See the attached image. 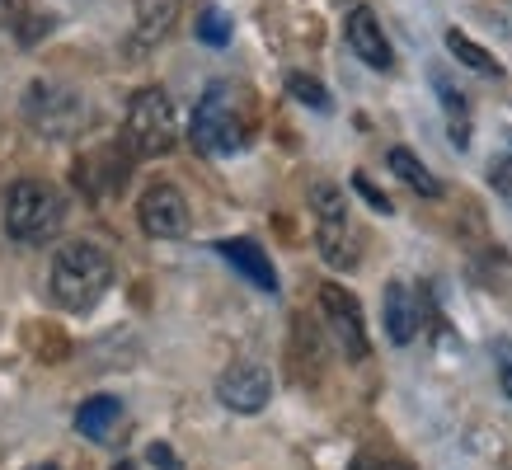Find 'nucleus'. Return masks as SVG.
I'll return each mask as SVG.
<instances>
[{"label": "nucleus", "instance_id": "24", "mask_svg": "<svg viewBox=\"0 0 512 470\" xmlns=\"http://www.w3.org/2000/svg\"><path fill=\"white\" fill-rule=\"evenodd\" d=\"M113 470H137V466H132V461H118V466H113Z\"/></svg>", "mask_w": 512, "mask_h": 470}, {"label": "nucleus", "instance_id": "25", "mask_svg": "<svg viewBox=\"0 0 512 470\" xmlns=\"http://www.w3.org/2000/svg\"><path fill=\"white\" fill-rule=\"evenodd\" d=\"M29 470H62V466H29Z\"/></svg>", "mask_w": 512, "mask_h": 470}, {"label": "nucleus", "instance_id": "23", "mask_svg": "<svg viewBox=\"0 0 512 470\" xmlns=\"http://www.w3.org/2000/svg\"><path fill=\"white\" fill-rule=\"evenodd\" d=\"M498 386H503V395L512 400V358H503L498 362Z\"/></svg>", "mask_w": 512, "mask_h": 470}, {"label": "nucleus", "instance_id": "17", "mask_svg": "<svg viewBox=\"0 0 512 470\" xmlns=\"http://www.w3.org/2000/svg\"><path fill=\"white\" fill-rule=\"evenodd\" d=\"M437 94H442V109H447L451 118V137H456V146H470V109H466V94L451 90L447 76H433Z\"/></svg>", "mask_w": 512, "mask_h": 470}, {"label": "nucleus", "instance_id": "4", "mask_svg": "<svg viewBox=\"0 0 512 470\" xmlns=\"http://www.w3.org/2000/svg\"><path fill=\"white\" fill-rule=\"evenodd\" d=\"M24 118L43 137L71 141L90 127V104H85V94L62 85V80H33L24 90Z\"/></svg>", "mask_w": 512, "mask_h": 470}, {"label": "nucleus", "instance_id": "20", "mask_svg": "<svg viewBox=\"0 0 512 470\" xmlns=\"http://www.w3.org/2000/svg\"><path fill=\"white\" fill-rule=\"evenodd\" d=\"M353 188L362 193V198H367V203L376 207V212H390V198L381 193V188H372V179H367V174H353Z\"/></svg>", "mask_w": 512, "mask_h": 470}, {"label": "nucleus", "instance_id": "10", "mask_svg": "<svg viewBox=\"0 0 512 470\" xmlns=\"http://www.w3.org/2000/svg\"><path fill=\"white\" fill-rule=\"evenodd\" d=\"M343 38H348V47H353V57L362 66H372V71H390V66H395L390 38L381 33V19H376L372 5H353V10H348Z\"/></svg>", "mask_w": 512, "mask_h": 470}, {"label": "nucleus", "instance_id": "6", "mask_svg": "<svg viewBox=\"0 0 512 470\" xmlns=\"http://www.w3.org/2000/svg\"><path fill=\"white\" fill-rule=\"evenodd\" d=\"M123 127H127V146L137 156H170L179 146V118H174L170 94L160 85H146V90L132 94Z\"/></svg>", "mask_w": 512, "mask_h": 470}, {"label": "nucleus", "instance_id": "9", "mask_svg": "<svg viewBox=\"0 0 512 470\" xmlns=\"http://www.w3.org/2000/svg\"><path fill=\"white\" fill-rule=\"evenodd\" d=\"M137 217H141V231L151 235V240H179V235H188V203L174 184L146 188L137 203Z\"/></svg>", "mask_w": 512, "mask_h": 470}, {"label": "nucleus", "instance_id": "21", "mask_svg": "<svg viewBox=\"0 0 512 470\" xmlns=\"http://www.w3.org/2000/svg\"><path fill=\"white\" fill-rule=\"evenodd\" d=\"M489 179H494L498 193H512V160H494V165H489Z\"/></svg>", "mask_w": 512, "mask_h": 470}, {"label": "nucleus", "instance_id": "7", "mask_svg": "<svg viewBox=\"0 0 512 470\" xmlns=\"http://www.w3.org/2000/svg\"><path fill=\"white\" fill-rule=\"evenodd\" d=\"M320 311H325V325L334 334V344L343 348V358L362 362L372 353V339H367V325H362V306H357L353 292H343L339 282H325L320 287Z\"/></svg>", "mask_w": 512, "mask_h": 470}, {"label": "nucleus", "instance_id": "11", "mask_svg": "<svg viewBox=\"0 0 512 470\" xmlns=\"http://www.w3.org/2000/svg\"><path fill=\"white\" fill-rule=\"evenodd\" d=\"M381 320H386L390 344H414V334L423 325V306L414 297L409 282H386V297H381Z\"/></svg>", "mask_w": 512, "mask_h": 470}, {"label": "nucleus", "instance_id": "19", "mask_svg": "<svg viewBox=\"0 0 512 470\" xmlns=\"http://www.w3.org/2000/svg\"><path fill=\"white\" fill-rule=\"evenodd\" d=\"M198 43H207V47H226L231 43V15L226 10H217V5H207L198 15Z\"/></svg>", "mask_w": 512, "mask_h": 470}, {"label": "nucleus", "instance_id": "18", "mask_svg": "<svg viewBox=\"0 0 512 470\" xmlns=\"http://www.w3.org/2000/svg\"><path fill=\"white\" fill-rule=\"evenodd\" d=\"M287 94H292L296 104H306V109H315V113H329L334 109V99H329V90L320 85V80H311V76H287Z\"/></svg>", "mask_w": 512, "mask_h": 470}, {"label": "nucleus", "instance_id": "14", "mask_svg": "<svg viewBox=\"0 0 512 470\" xmlns=\"http://www.w3.org/2000/svg\"><path fill=\"white\" fill-rule=\"evenodd\" d=\"M386 165H390V174H395V179H404V184L414 188V193H423V198H442V184H437L433 170H428V165H423L414 151L395 146V151L386 156Z\"/></svg>", "mask_w": 512, "mask_h": 470}, {"label": "nucleus", "instance_id": "15", "mask_svg": "<svg viewBox=\"0 0 512 470\" xmlns=\"http://www.w3.org/2000/svg\"><path fill=\"white\" fill-rule=\"evenodd\" d=\"M447 52H451V57H456L461 66L480 71V76H503V66H498L494 52H489V47H480L475 38H466L461 29H447Z\"/></svg>", "mask_w": 512, "mask_h": 470}, {"label": "nucleus", "instance_id": "12", "mask_svg": "<svg viewBox=\"0 0 512 470\" xmlns=\"http://www.w3.org/2000/svg\"><path fill=\"white\" fill-rule=\"evenodd\" d=\"M217 254H221V259H226V264H231L245 282H254L259 292H268V297L278 292V268H273V259H268V254L259 250L254 240H245V235H235V240H221Z\"/></svg>", "mask_w": 512, "mask_h": 470}, {"label": "nucleus", "instance_id": "5", "mask_svg": "<svg viewBox=\"0 0 512 470\" xmlns=\"http://www.w3.org/2000/svg\"><path fill=\"white\" fill-rule=\"evenodd\" d=\"M245 137H249V127L240 118V104H235L231 85H212L198 99V109H193L188 141L198 146L202 156H235V151H245Z\"/></svg>", "mask_w": 512, "mask_h": 470}, {"label": "nucleus", "instance_id": "3", "mask_svg": "<svg viewBox=\"0 0 512 470\" xmlns=\"http://www.w3.org/2000/svg\"><path fill=\"white\" fill-rule=\"evenodd\" d=\"M311 207H315V245H320V259L329 268H343L353 273L357 259H362V235L353 226V212L343 203V188L334 184H311Z\"/></svg>", "mask_w": 512, "mask_h": 470}, {"label": "nucleus", "instance_id": "2", "mask_svg": "<svg viewBox=\"0 0 512 470\" xmlns=\"http://www.w3.org/2000/svg\"><path fill=\"white\" fill-rule=\"evenodd\" d=\"M66 226V198L43 179H15L5 193V231L24 245H43Z\"/></svg>", "mask_w": 512, "mask_h": 470}, {"label": "nucleus", "instance_id": "13", "mask_svg": "<svg viewBox=\"0 0 512 470\" xmlns=\"http://www.w3.org/2000/svg\"><path fill=\"white\" fill-rule=\"evenodd\" d=\"M118 423H123V400H118V395H90V400L76 409V433L99 442V447L118 433Z\"/></svg>", "mask_w": 512, "mask_h": 470}, {"label": "nucleus", "instance_id": "16", "mask_svg": "<svg viewBox=\"0 0 512 470\" xmlns=\"http://www.w3.org/2000/svg\"><path fill=\"white\" fill-rule=\"evenodd\" d=\"M174 15H179V0H137V29L146 43H156V38H165L174 24Z\"/></svg>", "mask_w": 512, "mask_h": 470}, {"label": "nucleus", "instance_id": "22", "mask_svg": "<svg viewBox=\"0 0 512 470\" xmlns=\"http://www.w3.org/2000/svg\"><path fill=\"white\" fill-rule=\"evenodd\" d=\"M151 466H160V470H179V461H174V452L165 447V442H156V447H151Z\"/></svg>", "mask_w": 512, "mask_h": 470}, {"label": "nucleus", "instance_id": "8", "mask_svg": "<svg viewBox=\"0 0 512 470\" xmlns=\"http://www.w3.org/2000/svg\"><path fill=\"white\" fill-rule=\"evenodd\" d=\"M217 400L231 414H259L273 400V376L259 362H235L217 376Z\"/></svg>", "mask_w": 512, "mask_h": 470}, {"label": "nucleus", "instance_id": "1", "mask_svg": "<svg viewBox=\"0 0 512 470\" xmlns=\"http://www.w3.org/2000/svg\"><path fill=\"white\" fill-rule=\"evenodd\" d=\"M113 287V259L90 240L62 245L52 254V301L62 311H94Z\"/></svg>", "mask_w": 512, "mask_h": 470}]
</instances>
